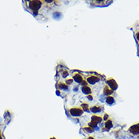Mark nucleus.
Listing matches in <instances>:
<instances>
[{
    "label": "nucleus",
    "instance_id": "nucleus-14",
    "mask_svg": "<svg viewBox=\"0 0 139 139\" xmlns=\"http://www.w3.org/2000/svg\"><path fill=\"white\" fill-rule=\"evenodd\" d=\"M115 102V100H114V97H112V96H108L106 99V103L109 104V105H112Z\"/></svg>",
    "mask_w": 139,
    "mask_h": 139
},
{
    "label": "nucleus",
    "instance_id": "nucleus-11",
    "mask_svg": "<svg viewBox=\"0 0 139 139\" xmlns=\"http://www.w3.org/2000/svg\"><path fill=\"white\" fill-rule=\"evenodd\" d=\"M57 88L60 89V90H67L68 89V86L65 84V82H58L57 84Z\"/></svg>",
    "mask_w": 139,
    "mask_h": 139
},
{
    "label": "nucleus",
    "instance_id": "nucleus-12",
    "mask_svg": "<svg viewBox=\"0 0 139 139\" xmlns=\"http://www.w3.org/2000/svg\"><path fill=\"white\" fill-rule=\"evenodd\" d=\"M113 93V91L109 88L108 85L105 84V85H104V93L105 95L110 96Z\"/></svg>",
    "mask_w": 139,
    "mask_h": 139
},
{
    "label": "nucleus",
    "instance_id": "nucleus-2",
    "mask_svg": "<svg viewBox=\"0 0 139 139\" xmlns=\"http://www.w3.org/2000/svg\"><path fill=\"white\" fill-rule=\"evenodd\" d=\"M69 112L70 113L71 116L77 117V116H80L83 114L84 111L81 107H72L69 109Z\"/></svg>",
    "mask_w": 139,
    "mask_h": 139
},
{
    "label": "nucleus",
    "instance_id": "nucleus-9",
    "mask_svg": "<svg viewBox=\"0 0 139 139\" xmlns=\"http://www.w3.org/2000/svg\"><path fill=\"white\" fill-rule=\"evenodd\" d=\"M113 127V121L111 119H108L106 122H105V124H104V128H103V130H107L108 131L109 129H110L111 128Z\"/></svg>",
    "mask_w": 139,
    "mask_h": 139
},
{
    "label": "nucleus",
    "instance_id": "nucleus-4",
    "mask_svg": "<svg viewBox=\"0 0 139 139\" xmlns=\"http://www.w3.org/2000/svg\"><path fill=\"white\" fill-rule=\"evenodd\" d=\"M99 80H100V77L96 76V75H89V77H87L85 81H87V83H89L90 84H94L95 83L99 81Z\"/></svg>",
    "mask_w": 139,
    "mask_h": 139
},
{
    "label": "nucleus",
    "instance_id": "nucleus-21",
    "mask_svg": "<svg viewBox=\"0 0 139 139\" xmlns=\"http://www.w3.org/2000/svg\"><path fill=\"white\" fill-rule=\"evenodd\" d=\"M0 139H3V137H2V135L1 132H0Z\"/></svg>",
    "mask_w": 139,
    "mask_h": 139
},
{
    "label": "nucleus",
    "instance_id": "nucleus-6",
    "mask_svg": "<svg viewBox=\"0 0 139 139\" xmlns=\"http://www.w3.org/2000/svg\"><path fill=\"white\" fill-rule=\"evenodd\" d=\"M73 79L76 81V82H77L79 84H81L83 81H84V78L82 77V75H81V74H79V73H75V74H73Z\"/></svg>",
    "mask_w": 139,
    "mask_h": 139
},
{
    "label": "nucleus",
    "instance_id": "nucleus-22",
    "mask_svg": "<svg viewBox=\"0 0 139 139\" xmlns=\"http://www.w3.org/2000/svg\"><path fill=\"white\" fill-rule=\"evenodd\" d=\"M50 139H56L55 138H50Z\"/></svg>",
    "mask_w": 139,
    "mask_h": 139
},
{
    "label": "nucleus",
    "instance_id": "nucleus-16",
    "mask_svg": "<svg viewBox=\"0 0 139 139\" xmlns=\"http://www.w3.org/2000/svg\"><path fill=\"white\" fill-rule=\"evenodd\" d=\"M73 82V78H70V79H67V80L65 81V84H66L67 86H69V85L71 84Z\"/></svg>",
    "mask_w": 139,
    "mask_h": 139
},
{
    "label": "nucleus",
    "instance_id": "nucleus-5",
    "mask_svg": "<svg viewBox=\"0 0 139 139\" xmlns=\"http://www.w3.org/2000/svg\"><path fill=\"white\" fill-rule=\"evenodd\" d=\"M129 131L134 135L139 134V124H135L129 128Z\"/></svg>",
    "mask_w": 139,
    "mask_h": 139
},
{
    "label": "nucleus",
    "instance_id": "nucleus-3",
    "mask_svg": "<svg viewBox=\"0 0 139 139\" xmlns=\"http://www.w3.org/2000/svg\"><path fill=\"white\" fill-rule=\"evenodd\" d=\"M106 84L108 85V87L112 89L113 91H116L117 88H118V84L116 83V81L113 78V77H109L107 79V81H106Z\"/></svg>",
    "mask_w": 139,
    "mask_h": 139
},
{
    "label": "nucleus",
    "instance_id": "nucleus-17",
    "mask_svg": "<svg viewBox=\"0 0 139 139\" xmlns=\"http://www.w3.org/2000/svg\"><path fill=\"white\" fill-rule=\"evenodd\" d=\"M68 75H69V73H68V72H67V70H63V72H62V77H66Z\"/></svg>",
    "mask_w": 139,
    "mask_h": 139
},
{
    "label": "nucleus",
    "instance_id": "nucleus-7",
    "mask_svg": "<svg viewBox=\"0 0 139 139\" xmlns=\"http://www.w3.org/2000/svg\"><path fill=\"white\" fill-rule=\"evenodd\" d=\"M81 90H82V91L83 93L86 94L87 96L92 94V89H91V88H90L89 86H88V85L82 86V88H81Z\"/></svg>",
    "mask_w": 139,
    "mask_h": 139
},
{
    "label": "nucleus",
    "instance_id": "nucleus-19",
    "mask_svg": "<svg viewBox=\"0 0 139 139\" xmlns=\"http://www.w3.org/2000/svg\"><path fill=\"white\" fill-rule=\"evenodd\" d=\"M87 98H88L89 100H93L92 95V94H90V95H88V96H87Z\"/></svg>",
    "mask_w": 139,
    "mask_h": 139
},
{
    "label": "nucleus",
    "instance_id": "nucleus-18",
    "mask_svg": "<svg viewBox=\"0 0 139 139\" xmlns=\"http://www.w3.org/2000/svg\"><path fill=\"white\" fill-rule=\"evenodd\" d=\"M135 37H136L137 40L139 42V31L136 32V33H135Z\"/></svg>",
    "mask_w": 139,
    "mask_h": 139
},
{
    "label": "nucleus",
    "instance_id": "nucleus-20",
    "mask_svg": "<svg viewBox=\"0 0 139 139\" xmlns=\"http://www.w3.org/2000/svg\"><path fill=\"white\" fill-rule=\"evenodd\" d=\"M86 139H95L94 137H92V136H89V137H87V138Z\"/></svg>",
    "mask_w": 139,
    "mask_h": 139
},
{
    "label": "nucleus",
    "instance_id": "nucleus-15",
    "mask_svg": "<svg viewBox=\"0 0 139 139\" xmlns=\"http://www.w3.org/2000/svg\"><path fill=\"white\" fill-rule=\"evenodd\" d=\"M82 129H83L85 132H89V133H92V132H94V128H91V127H90V126H89V125H86V126L82 127Z\"/></svg>",
    "mask_w": 139,
    "mask_h": 139
},
{
    "label": "nucleus",
    "instance_id": "nucleus-1",
    "mask_svg": "<svg viewBox=\"0 0 139 139\" xmlns=\"http://www.w3.org/2000/svg\"><path fill=\"white\" fill-rule=\"evenodd\" d=\"M28 7L29 9H30L33 12V13L36 14L37 12L40 9L41 6H42V2L41 1H29L28 2Z\"/></svg>",
    "mask_w": 139,
    "mask_h": 139
},
{
    "label": "nucleus",
    "instance_id": "nucleus-10",
    "mask_svg": "<svg viewBox=\"0 0 139 139\" xmlns=\"http://www.w3.org/2000/svg\"><path fill=\"white\" fill-rule=\"evenodd\" d=\"M102 117L101 116H96V115H94L92 116V120L91 122H92L94 123H95L96 125H98V123H101L102 122Z\"/></svg>",
    "mask_w": 139,
    "mask_h": 139
},
{
    "label": "nucleus",
    "instance_id": "nucleus-13",
    "mask_svg": "<svg viewBox=\"0 0 139 139\" xmlns=\"http://www.w3.org/2000/svg\"><path fill=\"white\" fill-rule=\"evenodd\" d=\"M81 108L82 109L83 111H85V112H89L90 111V107H89V105L87 103H82L81 104Z\"/></svg>",
    "mask_w": 139,
    "mask_h": 139
},
{
    "label": "nucleus",
    "instance_id": "nucleus-8",
    "mask_svg": "<svg viewBox=\"0 0 139 139\" xmlns=\"http://www.w3.org/2000/svg\"><path fill=\"white\" fill-rule=\"evenodd\" d=\"M90 110L92 112H100L101 111L103 110V107L102 106H99V105H95V106H92L90 107Z\"/></svg>",
    "mask_w": 139,
    "mask_h": 139
}]
</instances>
